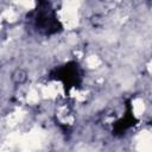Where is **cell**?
I'll use <instances>...</instances> for the list:
<instances>
[{"label":"cell","instance_id":"cell-1","mask_svg":"<svg viewBox=\"0 0 152 152\" xmlns=\"http://www.w3.org/2000/svg\"><path fill=\"white\" fill-rule=\"evenodd\" d=\"M30 17L34 28L44 36H52L63 30L56 10H53L49 0H37V7L30 13Z\"/></svg>","mask_w":152,"mask_h":152},{"label":"cell","instance_id":"cell-3","mask_svg":"<svg viewBox=\"0 0 152 152\" xmlns=\"http://www.w3.org/2000/svg\"><path fill=\"white\" fill-rule=\"evenodd\" d=\"M125 107H126L125 114H124L119 120H116V121L113 124V134H114L115 137H121V135H124L131 127H133V126L137 125V122H138L137 118L134 116L133 106H132L131 100H127V101H126Z\"/></svg>","mask_w":152,"mask_h":152},{"label":"cell","instance_id":"cell-2","mask_svg":"<svg viewBox=\"0 0 152 152\" xmlns=\"http://www.w3.org/2000/svg\"><path fill=\"white\" fill-rule=\"evenodd\" d=\"M49 78L61 82L65 91H70L72 88H78L82 84L83 71L77 62L70 61L61 66L52 69L49 74Z\"/></svg>","mask_w":152,"mask_h":152}]
</instances>
